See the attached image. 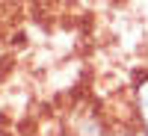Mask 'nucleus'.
Returning a JSON list of instances; mask_svg holds the SVG:
<instances>
[{
    "instance_id": "obj_1",
    "label": "nucleus",
    "mask_w": 148,
    "mask_h": 136,
    "mask_svg": "<svg viewBox=\"0 0 148 136\" xmlns=\"http://www.w3.org/2000/svg\"><path fill=\"white\" fill-rule=\"evenodd\" d=\"M133 104H136V113L142 118V130L148 136V74L133 86Z\"/></svg>"
}]
</instances>
